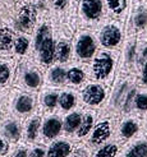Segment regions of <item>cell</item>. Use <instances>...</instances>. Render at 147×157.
I'll list each match as a JSON object with an SVG mask.
<instances>
[{"instance_id":"29","label":"cell","mask_w":147,"mask_h":157,"mask_svg":"<svg viewBox=\"0 0 147 157\" xmlns=\"http://www.w3.org/2000/svg\"><path fill=\"white\" fill-rule=\"evenodd\" d=\"M31 48H32V37H31V35L17 32L13 44L12 58L18 61L23 58L31 56Z\"/></svg>"},{"instance_id":"7","label":"cell","mask_w":147,"mask_h":157,"mask_svg":"<svg viewBox=\"0 0 147 157\" xmlns=\"http://www.w3.org/2000/svg\"><path fill=\"white\" fill-rule=\"evenodd\" d=\"M38 18L36 0H23L10 13L9 23L17 32L32 35Z\"/></svg>"},{"instance_id":"4","label":"cell","mask_w":147,"mask_h":157,"mask_svg":"<svg viewBox=\"0 0 147 157\" xmlns=\"http://www.w3.org/2000/svg\"><path fill=\"white\" fill-rule=\"evenodd\" d=\"M42 86L44 72L33 61V59L31 56H27L18 60L12 87L29 93H37L41 90Z\"/></svg>"},{"instance_id":"11","label":"cell","mask_w":147,"mask_h":157,"mask_svg":"<svg viewBox=\"0 0 147 157\" xmlns=\"http://www.w3.org/2000/svg\"><path fill=\"white\" fill-rule=\"evenodd\" d=\"M107 95H109V87H106L105 84L100 82L90 79L78 90L79 107L100 110L105 105Z\"/></svg>"},{"instance_id":"42","label":"cell","mask_w":147,"mask_h":157,"mask_svg":"<svg viewBox=\"0 0 147 157\" xmlns=\"http://www.w3.org/2000/svg\"><path fill=\"white\" fill-rule=\"evenodd\" d=\"M4 5V0H0V8H2Z\"/></svg>"},{"instance_id":"6","label":"cell","mask_w":147,"mask_h":157,"mask_svg":"<svg viewBox=\"0 0 147 157\" xmlns=\"http://www.w3.org/2000/svg\"><path fill=\"white\" fill-rule=\"evenodd\" d=\"M105 19L104 0H79L77 10V28L96 31Z\"/></svg>"},{"instance_id":"1","label":"cell","mask_w":147,"mask_h":157,"mask_svg":"<svg viewBox=\"0 0 147 157\" xmlns=\"http://www.w3.org/2000/svg\"><path fill=\"white\" fill-rule=\"evenodd\" d=\"M137 87V75L117 74L109 88V95H107L105 105L99 110V115L113 117H120L122 115H127Z\"/></svg>"},{"instance_id":"20","label":"cell","mask_w":147,"mask_h":157,"mask_svg":"<svg viewBox=\"0 0 147 157\" xmlns=\"http://www.w3.org/2000/svg\"><path fill=\"white\" fill-rule=\"evenodd\" d=\"M118 157H147V134L142 130L120 146Z\"/></svg>"},{"instance_id":"32","label":"cell","mask_w":147,"mask_h":157,"mask_svg":"<svg viewBox=\"0 0 147 157\" xmlns=\"http://www.w3.org/2000/svg\"><path fill=\"white\" fill-rule=\"evenodd\" d=\"M82 113H83V109L78 107L63 115V130H61V136H65L69 138L73 137V134L75 133L77 128H78V125L81 123Z\"/></svg>"},{"instance_id":"40","label":"cell","mask_w":147,"mask_h":157,"mask_svg":"<svg viewBox=\"0 0 147 157\" xmlns=\"http://www.w3.org/2000/svg\"><path fill=\"white\" fill-rule=\"evenodd\" d=\"M9 18H10V12L6 9L5 5H3L0 8V27H2L4 23L9 22Z\"/></svg>"},{"instance_id":"33","label":"cell","mask_w":147,"mask_h":157,"mask_svg":"<svg viewBox=\"0 0 147 157\" xmlns=\"http://www.w3.org/2000/svg\"><path fill=\"white\" fill-rule=\"evenodd\" d=\"M119 152H120V144L113 139L110 142H106L92 151L91 157H118Z\"/></svg>"},{"instance_id":"10","label":"cell","mask_w":147,"mask_h":157,"mask_svg":"<svg viewBox=\"0 0 147 157\" xmlns=\"http://www.w3.org/2000/svg\"><path fill=\"white\" fill-rule=\"evenodd\" d=\"M117 121H118V117L99 116L96 124L94 125V128L90 132L87 138L83 140V143L94 151L97 147L103 146L104 143L113 140Z\"/></svg>"},{"instance_id":"8","label":"cell","mask_w":147,"mask_h":157,"mask_svg":"<svg viewBox=\"0 0 147 157\" xmlns=\"http://www.w3.org/2000/svg\"><path fill=\"white\" fill-rule=\"evenodd\" d=\"M95 32L100 49L119 50L126 37V23L106 18Z\"/></svg>"},{"instance_id":"19","label":"cell","mask_w":147,"mask_h":157,"mask_svg":"<svg viewBox=\"0 0 147 157\" xmlns=\"http://www.w3.org/2000/svg\"><path fill=\"white\" fill-rule=\"evenodd\" d=\"M33 61L40 67L42 72H45L49 67L55 63V42H54V35L50 33L41 44L40 49L32 56Z\"/></svg>"},{"instance_id":"24","label":"cell","mask_w":147,"mask_h":157,"mask_svg":"<svg viewBox=\"0 0 147 157\" xmlns=\"http://www.w3.org/2000/svg\"><path fill=\"white\" fill-rule=\"evenodd\" d=\"M132 0H104L106 18L124 22L127 21Z\"/></svg>"},{"instance_id":"27","label":"cell","mask_w":147,"mask_h":157,"mask_svg":"<svg viewBox=\"0 0 147 157\" xmlns=\"http://www.w3.org/2000/svg\"><path fill=\"white\" fill-rule=\"evenodd\" d=\"M44 84L51 87H64L65 86V65L54 63L44 72Z\"/></svg>"},{"instance_id":"18","label":"cell","mask_w":147,"mask_h":157,"mask_svg":"<svg viewBox=\"0 0 147 157\" xmlns=\"http://www.w3.org/2000/svg\"><path fill=\"white\" fill-rule=\"evenodd\" d=\"M59 87L51 86H42L41 90L37 92V110L41 114L45 113H55L58 107V97H59Z\"/></svg>"},{"instance_id":"34","label":"cell","mask_w":147,"mask_h":157,"mask_svg":"<svg viewBox=\"0 0 147 157\" xmlns=\"http://www.w3.org/2000/svg\"><path fill=\"white\" fill-rule=\"evenodd\" d=\"M147 60V37L145 33L137 36V48H136V75L142 64Z\"/></svg>"},{"instance_id":"2","label":"cell","mask_w":147,"mask_h":157,"mask_svg":"<svg viewBox=\"0 0 147 157\" xmlns=\"http://www.w3.org/2000/svg\"><path fill=\"white\" fill-rule=\"evenodd\" d=\"M119 60V50L99 49L95 56L88 63L90 79L100 82L110 88V86L117 75Z\"/></svg>"},{"instance_id":"28","label":"cell","mask_w":147,"mask_h":157,"mask_svg":"<svg viewBox=\"0 0 147 157\" xmlns=\"http://www.w3.org/2000/svg\"><path fill=\"white\" fill-rule=\"evenodd\" d=\"M17 35L15 31L9 22L4 23L0 27V56L10 58L13 52V44Z\"/></svg>"},{"instance_id":"44","label":"cell","mask_w":147,"mask_h":157,"mask_svg":"<svg viewBox=\"0 0 147 157\" xmlns=\"http://www.w3.org/2000/svg\"><path fill=\"white\" fill-rule=\"evenodd\" d=\"M46 2H48V0H46Z\"/></svg>"},{"instance_id":"13","label":"cell","mask_w":147,"mask_h":157,"mask_svg":"<svg viewBox=\"0 0 147 157\" xmlns=\"http://www.w3.org/2000/svg\"><path fill=\"white\" fill-rule=\"evenodd\" d=\"M136 48H137V36L126 35L119 49L117 74L136 75Z\"/></svg>"},{"instance_id":"5","label":"cell","mask_w":147,"mask_h":157,"mask_svg":"<svg viewBox=\"0 0 147 157\" xmlns=\"http://www.w3.org/2000/svg\"><path fill=\"white\" fill-rule=\"evenodd\" d=\"M100 49L96 32L87 28H77L72 38V60L90 63Z\"/></svg>"},{"instance_id":"16","label":"cell","mask_w":147,"mask_h":157,"mask_svg":"<svg viewBox=\"0 0 147 157\" xmlns=\"http://www.w3.org/2000/svg\"><path fill=\"white\" fill-rule=\"evenodd\" d=\"M90 81L88 63H82L77 60H71L65 64V86L74 90H79Z\"/></svg>"},{"instance_id":"26","label":"cell","mask_w":147,"mask_h":157,"mask_svg":"<svg viewBox=\"0 0 147 157\" xmlns=\"http://www.w3.org/2000/svg\"><path fill=\"white\" fill-rule=\"evenodd\" d=\"M15 67H17V60L14 58L0 56V91H8L12 87Z\"/></svg>"},{"instance_id":"23","label":"cell","mask_w":147,"mask_h":157,"mask_svg":"<svg viewBox=\"0 0 147 157\" xmlns=\"http://www.w3.org/2000/svg\"><path fill=\"white\" fill-rule=\"evenodd\" d=\"M77 142L72 138L60 136L56 139L51 140L50 143L46 144V155L45 157H67L73 151Z\"/></svg>"},{"instance_id":"39","label":"cell","mask_w":147,"mask_h":157,"mask_svg":"<svg viewBox=\"0 0 147 157\" xmlns=\"http://www.w3.org/2000/svg\"><path fill=\"white\" fill-rule=\"evenodd\" d=\"M137 81H138V86L147 88V60L142 64V67L140 68V70H138V73H137Z\"/></svg>"},{"instance_id":"14","label":"cell","mask_w":147,"mask_h":157,"mask_svg":"<svg viewBox=\"0 0 147 157\" xmlns=\"http://www.w3.org/2000/svg\"><path fill=\"white\" fill-rule=\"evenodd\" d=\"M61 130H63V115H60L56 111L42 114L38 143H42L46 146L51 140L60 137Z\"/></svg>"},{"instance_id":"30","label":"cell","mask_w":147,"mask_h":157,"mask_svg":"<svg viewBox=\"0 0 147 157\" xmlns=\"http://www.w3.org/2000/svg\"><path fill=\"white\" fill-rule=\"evenodd\" d=\"M69 3H71V0H48V9L51 22L67 25Z\"/></svg>"},{"instance_id":"31","label":"cell","mask_w":147,"mask_h":157,"mask_svg":"<svg viewBox=\"0 0 147 157\" xmlns=\"http://www.w3.org/2000/svg\"><path fill=\"white\" fill-rule=\"evenodd\" d=\"M146 113H147V88L138 86L133 95L132 102H130L128 114L134 115L137 117H142Z\"/></svg>"},{"instance_id":"25","label":"cell","mask_w":147,"mask_h":157,"mask_svg":"<svg viewBox=\"0 0 147 157\" xmlns=\"http://www.w3.org/2000/svg\"><path fill=\"white\" fill-rule=\"evenodd\" d=\"M0 134H3L9 142L18 143L22 140V120L6 115L0 123Z\"/></svg>"},{"instance_id":"15","label":"cell","mask_w":147,"mask_h":157,"mask_svg":"<svg viewBox=\"0 0 147 157\" xmlns=\"http://www.w3.org/2000/svg\"><path fill=\"white\" fill-rule=\"evenodd\" d=\"M141 132V117L134 115H122L118 117L117 127L114 133V140L118 142L120 146L132 139L136 134Z\"/></svg>"},{"instance_id":"38","label":"cell","mask_w":147,"mask_h":157,"mask_svg":"<svg viewBox=\"0 0 147 157\" xmlns=\"http://www.w3.org/2000/svg\"><path fill=\"white\" fill-rule=\"evenodd\" d=\"M14 143L9 142L3 134H0V157H8L14 148Z\"/></svg>"},{"instance_id":"22","label":"cell","mask_w":147,"mask_h":157,"mask_svg":"<svg viewBox=\"0 0 147 157\" xmlns=\"http://www.w3.org/2000/svg\"><path fill=\"white\" fill-rule=\"evenodd\" d=\"M78 107H79L78 90H74L71 87H61L58 97L56 113H59L60 115H64Z\"/></svg>"},{"instance_id":"17","label":"cell","mask_w":147,"mask_h":157,"mask_svg":"<svg viewBox=\"0 0 147 157\" xmlns=\"http://www.w3.org/2000/svg\"><path fill=\"white\" fill-rule=\"evenodd\" d=\"M42 114L35 110L28 117L22 121V142L27 144L38 143V137H40Z\"/></svg>"},{"instance_id":"37","label":"cell","mask_w":147,"mask_h":157,"mask_svg":"<svg viewBox=\"0 0 147 157\" xmlns=\"http://www.w3.org/2000/svg\"><path fill=\"white\" fill-rule=\"evenodd\" d=\"M46 146L42 143H33L28 146V156L27 157H45Z\"/></svg>"},{"instance_id":"9","label":"cell","mask_w":147,"mask_h":157,"mask_svg":"<svg viewBox=\"0 0 147 157\" xmlns=\"http://www.w3.org/2000/svg\"><path fill=\"white\" fill-rule=\"evenodd\" d=\"M74 28L65 23L52 22V35L55 42V63L68 64L72 60V38Z\"/></svg>"},{"instance_id":"43","label":"cell","mask_w":147,"mask_h":157,"mask_svg":"<svg viewBox=\"0 0 147 157\" xmlns=\"http://www.w3.org/2000/svg\"><path fill=\"white\" fill-rule=\"evenodd\" d=\"M145 35H146V37H147V28H146V31H145Z\"/></svg>"},{"instance_id":"3","label":"cell","mask_w":147,"mask_h":157,"mask_svg":"<svg viewBox=\"0 0 147 157\" xmlns=\"http://www.w3.org/2000/svg\"><path fill=\"white\" fill-rule=\"evenodd\" d=\"M0 107L6 115L23 121L35 110H37V93H29L15 87H10L0 102Z\"/></svg>"},{"instance_id":"36","label":"cell","mask_w":147,"mask_h":157,"mask_svg":"<svg viewBox=\"0 0 147 157\" xmlns=\"http://www.w3.org/2000/svg\"><path fill=\"white\" fill-rule=\"evenodd\" d=\"M28 146L29 144L22 142V140L18 143H15L14 148L12 150L10 155L8 157H27L28 156Z\"/></svg>"},{"instance_id":"12","label":"cell","mask_w":147,"mask_h":157,"mask_svg":"<svg viewBox=\"0 0 147 157\" xmlns=\"http://www.w3.org/2000/svg\"><path fill=\"white\" fill-rule=\"evenodd\" d=\"M147 28V0H132L126 21V35L138 36Z\"/></svg>"},{"instance_id":"21","label":"cell","mask_w":147,"mask_h":157,"mask_svg":"<svg viewBox=\"0 0 147 157\" xmlns=\"http://www.w3.org/2000/svg\"><path fill=\"white\" fill-rule=\"evenodd\" d=\"M99 110H94V109H83L82 113V117H81V123L77 128L75 133L73 134L72 139L74 142H83L84 139L87 138V136L90 134V132L94 128V125L96 124L97 119H99Z\"/></svg>"},{"instance_id":"35","label":"cell","mask_w":147,"mask_h":157,"mask_svg":"<svg viewBox=\"0 0 147 157\" xmlns=\"http://www.w3.org/2000/svg\"><path fill=\"white\" fill-rule=\"evenodd\" d=\"M91 153H92L91 148H88L83 142H78L73 148V151L67 157H91Z\"/></svg>"},{"instance_id":"41","label":"cell","mask_w":147,"mask_h":157,"mask_svg":"<svg viewBox=\"0 0 147 157\" xmlns=\"http://www.w3.org/2000/svg\"><path fill=\"white\" fill-rule=\"evenodd\" d=\"M141 130L147 134V113L141 117Z\"/></svg>"}]
</instances>
